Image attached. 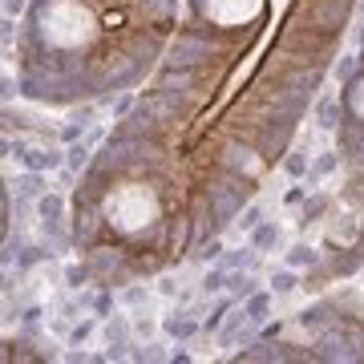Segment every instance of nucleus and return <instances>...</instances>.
I'll return each instance as SVG.
<instances>
[{"instance_id":"nucleus-17","label":"nucleus","mask_w":364,"mask_h":364,"mask_svg":"<svg viewBox=\"0 0 364 364\" xmlns=\"http://www.w3.org/2000/svg\"><path fill=\"white\" fill-rule=\"evenodd\" d=\"M97 101H101V105H105V109H109V114H114V118L122 122L126 114H134L138 93H134V90H122V93H109V97H97Z\"/></svg>"},{"instance_id":"nucleus-28","label":"nucleus","mask_w":364,"mask_h":364,"mask_svg":"<svg viewBox=\"0 0 364 364\" xmlns=\"http://www.w3.org/2000/svg\"><path fill=\"white\" fill-rule=\"evenodd\" d=\"M332 73H336L340 81L356 77V73H361V53H352V57H340V61H332Z\"/></svg>"},{"instance_id":"nucleus-33","label":"nucleus","mask_w":364,"mask_h":364,"mask_svg":"<svg viewBox=\"0 0 364 364\" xmlns=\"http://www.w3.org/2000/svg\"><path fill=\"white\" fill-rule=\"evenodd\" d=\"M134 332H138V336H154V324H150L146 316H138L134 320Z\"/></svg>"},{"instance_id":"nucleus-5","label":"nucleus","mask_w":364,"mask_h":364,"mask_svg":"<svg viewBox=\"0 0 364 364\" xmlns=\"http://www.w3.org/2000/svg\"><path fill=\"white\" fill-rule=\"evenodd\" d=\"M21 166L25 170H41V174H53V170H65V150H57V146H29L25 150V158H21Z\"/></svg>"},{"instance_id":"nucleus-23","label":"nucleus","mask_w":364,"mask_h":364,"mask_svg":"<svg viewBox=\"0 0 364 364\" xmlns=\"http://www.w3.org/2000/svg\"><path fill=\"white\" fill-rule=\"evenodd\" d=\"M223 255H227V247H223V239H219V235H215V239H207L203 247H194V251H190V259H198V263H219Z\"/></svg>"},{"instance_id":"nucleus-20","label":"nucleus","mask_w":364,"mask_h":364,"mask_svg":"<svg viewBox=\"0 0 364 364\" xmlns=\"http://www.w3.org/2000/svg\"><path fill=\"white\" fill-rule=\"evenodd\" d=\"M146 300H150V287H146V283H138V279L122 283V291H118V304H126V308H142Z\"/></svg>"},{"instance_id":"nucleus-1","label":"nucleus","mask_w":364,"mask_h":364,"mask_svg":"<svg viewBox=\"0 0 364 364\" xmlns=\"http://www.w3.org/2000/svg\"><path fill=\"white\" fill-rule=\"evenodd\" d=\"M219 53H223L219 37H215L207 25L190 21V25H182L179 37L170 41L166 57H162V65H194V69H207V65H211Z\"/></svg>"},{"instance_id":"nucleus-10","label":"nucleus","mask_w":364,"mask_h":364,"mask_svg":"<svg viewBox=\"0 0 364 364\" xmlns=\"http://www.w3.org/2000/svg\"><path fill=\"white\" fill-rule=\"evenodd\" d=\"M328 207H332V198H328V194H320V190H312V194L304 198V207H300V219H296V223H300V231L316 227L320 219L328 215Z\"/></svg>"},{"instance_id":"nucleus-12","label":"nucleus","mask_w":364,"mask_h":364,"mask_svg":"<svg viewBox=\"0 0 364 364\" xmlns=\"http://www.w3.org/2000/svg\"><path fill=\"white\" fill-rule=\"evenodd\" d=\"M272 300H275L272 287L251 291V296L243 300V312H247V320H251V324H268V316H272Z\"/></svg>"},{"instance_id":"nucleus-25","label":"nucleus","mask_w":364,"mask_h":364,"mask_svg":"<svg viewBox=\"0 0 364 364\" xmlns=\"http://www.w3.org/2000/svg\"><path fill=\"white\" fill-rule=\"evenodd\" d=\"M90 126H93V122H86V118H73V114H69V122H65V126L57 130V138H61V142L69 146V142H77V138H86V130H90Z\"/></svg>"},{"instance_id":"nucleus-2","label":"nucleus","mask_w":364,"mask_h":364,"mask_svg":"<svg viewBox=\"0 0 364 364\" xmlns=\"http://www.w3.org/2000/svg\"><path fill=\"white\" fill-rule=\"evenodd\" d=\"M316 361H364V328L348 316L328 324L316 332Z\"/></svg>"},{"instance_id":"nucleus-36","label":"nucleus","mask_w":364,"mask_h":364,"mask_svg":"<svg viewBox=\"0 0 364 364\" xmlns=\"http://www.w3.org/2000/svg\"><path fill=\"white\" fill-rule=\"evenodd\" d=\"M356 12H361V33H364V0H356ZM361 33H356V37H361Z\"/></svg>"},{"instance_id":"nucleus-22","label":"nucleus","mask_w":364,"mask_h":364,"mask_svg":"<svg viewBox=\"0 0 364 364\" xmlns=\"http://www.w3.org/2000/svg\"><path fill=\"white\" fill-rule=\"evenodd\" d=\"M263 219H268V211H263L259 203H247V207H243V211L235 215V223H239V231H243V235H251V231L259 227Z\"/></svg>"},{"instance_id":"nucleus-32","label":"nucleus","mask_w":364,"mask_h":364,"mask_svg":"<svg viewBox=\"0 0 364 364\" xmlns=\"http://www.w3.org/2000/svg\"><path fill=\"white\" fill-rule=\"evenodd\" d=\"M25 8H29V0H4V16H12V21H16Z\"/></svg>"},{"instance_id":"nucleus-15","label":"nucleus","mask_w":364,"mask_h":364,"mask_svg":"<svg viewBox=\"0 0 364 364\" xmlns=\"http://www.w3.org/2000/svg\"><path fill=\"white\" fill-rule=\"evenodd\" d=\"M268 287H272L275 296H291L296 287H304V275L296 272V268H279V272H272V279H268Z\"/></svg>"},{"instance_id":"nucleus-27","label":"nucleus","mask_w":364,"mask_h":364,"mask_svg":"<svg viewBox=\"0 0 364 364\" xmlns=\"http://www.w3.org/2000/svg\"><path fill=\"white\" fill-rule=\"evenodd\" d=\"M130 361H170V352H162V344L158 340H150V344H142V348H130Z\"/></svg>"},{"instance_id":"nucleus-3","label":"nucleus","mask_w":364,"mask_h":364,"mask_svg":"<svg viewBox=\"0 0 364 364\" xmlns=\"http://www.w3.org/2000/svg\"><path fill=\"white\" fill-rule=\"evenodd\" d=\"M198 332H203V320L194 316V312H186V308H174L170 316H162V336H166V340H174V344L194 340Z\"/></svg>"},{"instance_id":"nucleus-9","label":"nucleus","mask_w":364,"mask_h":364,"mask_svg":"<svg viewBox=\"0 0 364 364\" xmlns=\"http://www.w3.org/2000/svg\"><path fill=\"white\" fill-rule=\"evenodd\" d=\"M340 158H344V154H340V146H336V150H324V154H316V158H312V170H308V179H304V182L316 190L328 174H336V170H340Z\"/></svg>"},{"instance_id":"nucleus-31","label":"nucleus","mask_w":364,"mask_h":364,"mask_svg":"<svg viewBox=\"0 0 364 364\" xmlns=\"http://www.w3.org/2000/svg\"><path fill=\"white\" fill-rule=\"evenodd\" d=\"M279 336H283V320H268L259 328V340H279Z\"/></svg>"},{"instance_id":"nucleus-11","label":"nucleus","mask_w":364,"mask_h":364,"mask_svg":"<svg viewBox=\"0 0 364 364\" xmlns=\"http://www.w3.org/2000/svg\"><path fill=\"white\" fill-rule=\"evenodd\" d=\"M247 243L255 247V251H279L283 247V231H279V223H272V219H263L259 227L247 235Z\"/></svg>"},{"instance_id":"nucleus-13","label":"nucleus","mask_w":364,"mask_h":364,"mask_svg":"<svg viewBox=\"0 0 364 364\" xmlns=\"http://www.w3.org/2000/svg\"><path fill=\"white\" fill-rule=\"evenodd\" d=\"M235 304H239V300H235L231 291H223V296L215 300V308L203 316V332H207V336H211V332H223V324H227V316L235 312Z\"/></svg>"},{"instance_id":"nucleus-8","label":"nucleus","mask_w":364,"mask_h":364,"mask_svg":"<svg viewBox=\"0 0 364 364\" xmlns=\"http://www.w3.org/2000/svg\"><path fill=\"white\" fill-rule=\"evenodd\" d=\"M283 263L296 268V272H308V268H320V263H324V251L312 247V243H291V247L283 251Z\"/></svg>"},{"instance_id":"nucleus-6","label":"nucleus","mask_w":364,"mask_h":364,"mask_svg":"<svg viewBox=\"0 0 364 364\" xmlns=\"http://www.w3.org/2000/svg\"><path fill=\"white\" fill-rule=\"evenodd\" d=\"M12 190H16V203H37L41 194H49V174H41V170H21L12 179Z\"/></svg>"},{"instance_id":"nucleus-16","label":"nucleus","mask_w":364,"mask_h":364,"mask_svg":"<svg viewBox=\"0 0 364 364\" xmlns=\"http://www.w3.org/2000/svg\"><path fill=\"white\" fill-rule=\"evenodd\" d=\"M227 291L239 300V304H243L251 291H259V279H255V272H243V268H239V272L227 275Z\"/></svg>"},{"instance_id":"nucleus-7","label":"nucleus","mask_w":364,"mask_h":364,"mask_svg":"<svg viewBox=\"0 0 364 364\" xmlns=\"http://www.w3.org/2000/svg\"><path fill=\"white\" fill-rule=\"evenodd\" d=\"M340 316H344V312H340L332 300H320V304H312V308H304V312H300L296 320H300L304 328H312V332H324L328 324H336Z\"/></svg>"},{"instance_id":"nucleus-18","label":"nucleus","mask_w":364,"mask_h":364,"mask_svg":"<svg viewBox=\"0 0 364 364\" xmlns=\"http://www.w3.org/2000/svg\"><path fill=\"white\" fill-rule=\"evenodd\" d=\"M308 170H312V154L308 150H287L283 154V174L287 179H308Z\"/></svg>"},{"instance_id":"nucleus-4","label":"nucleus","mask_w":364,"mask_h":364,"mask_svg":"<svg viewBox=\"0 0 364 364\" xmlns=\"http://www.w3.org/2000/svg\"><path fill=\"white\" fill-rule=\"evenodd\" d=\"M348 118V105H344V90H328L316 97V126L320 130H340V122Z\"/></svg>"},{"instance_id":"nucleus-26","label":"nucleus","mask_w":364,"mask_h":364,"mask_svg":"<svg viewBox=\"0 0 364 364\" xmlns=\"http://www.w3.org/2000/svg\"><path fill=\"white\" fill-rule=\"evenodd\" d=\"M114 304H118V296H114L109 287H97V300H93V316L105 324V320H109V312H114Z\"/></svg>"},{"instance_id":"nucleus-24","label":"nucleus","mask_w":364,"mask_h":364,"mask_svg":"<svg viewBox=\"0 0 364 364\" xmlns=\"http://www.w3.org/2000/svg\"><path fill=\"white\" fill-rule=\"evenodd\" d=\"M90 279H93V272H90V263H86V259H81V263H69V268H65V287H69V291H81V287H86Z\"/></svg>"},{"instance_id":"nucleus-29","label":"nucleus","mask_w":364,"mask_h":364,"mask_svg":"<svg viewBox=\"0 0 364 364\" xmlns=\"http://www.w3.org/2000/svg\"><path fill=\"white\" fill-rule=\"evenodd\" d=\"M29 146H33V142H29V138H12V134H4V154H8V158H16V162H21V158H25V150H29Z\"/></svg>"},{"instance_id":"nucleus-34","label":"nucleus","mask_w":364,"mask_h":364,"mask_svg":"<svg viewBox=\"0 0 364 364\" xmlns=\"http://www.w3.org/2000/svg\"><path fill=\"white\" fill-rule=\"evenodd\" d=\"M158 291H162V296H179V283H174V279H158Z\"/></svg>"},{"instance_id":"nucleus-19","label":"nucleus","mask_w":364,"mask_h":364,"mask_svg":"<svg viewBox=\"0 0 364 364\" xmlns=\"http://www.w3.org/2000/svg\"><path fill=\"white\" fill-rule=\"evenodd\" d=\"M227 268H223V263H215V268H211V272L203 275V283H198V291H203V296H223V291H227Z\"/></svg>"},{"instance_id":"nucleus-30","label":"nucleus","mask_w":364,"mask_h":364,"mask_svg":"<svg viewBox=\"0 0 364 364\" xmlns=\"http://www.w3.org/2000/svg\"><path fill=\"white\" fill-rule=\"evenodd\" d=\"M41 316H45V308H41V304H29V308L21 312V328H25V332H37Z\"/></svg>"},{"instance_id":"nucleus-14","label":"nucleus","mask_w":364,"mask_h":364,"mask_svg":"<svg viewBox=\"0 0 364 364\" xmlns=\"http://www.w3.org/2000/svg\"><path fill=\"white\" fill-rule=\"evenodd\" d=\"M259 255H263V251H255V247L247 243V247H235V251H227L219 263H223L227 272H239V268H243V272H255V268H259Z\"/></svg>"},{"instance_id":"nucleus-35","label":"nucleus","mask_w":364,"mask_h":364,"mask_svg":"<svg viewBox=\"0 0 364 364\" xmlns=\"http://www.w3.org/2000/svg\"><path fill=\"white\" fill-rule=\"evenodd\" d=\"M170 361H174V364H186V361H190V352H186V348H174V352H170Z\"/></svg>"},{"instance_id":"nucleus-21","label":"nucleus","mask_w":364,"mask_h":364,"mask_svg":"<svg viewBox=\"0 0 364 364\" xmlns=\"http://www.w3.org/2000/svg\"><path fill=\"white\" fill-rule=\"evenodd\" d=\"M97 324H101V320H97V316L73 320V328H69V332H65V344H77V348H81V344H86V340H90L93 332H97Z\"/></svg>"}]
</instances>
